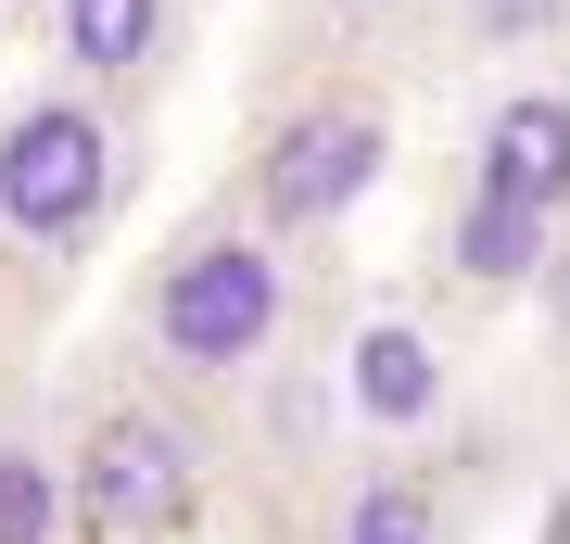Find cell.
Segmentation results:
<instances>
[{
    "mask_svg": "<svg viewBox=\"0 0 570 544\" xmlns=\"http://www.w3.org/2000/svg\"><path fill=\"white\" fill-rule=\"evenodd\" d=\"M165 39H178V0H63L51 13V77L89 101H127L140 77H165Z\"/></svg>",
    "mask_w": 570,
    "mask_h": 544,
    "instance_id": "6",
    "label": "cell"
},
{
    "mask_svg": "<svg viewBox=\"0 0 570 544\" xmlns=\"http://www.w3.org/2000/svg\"><path fill=\"white\" fill-rule=\"evenodd\" d=\"M456 190H494V202H532V216L570 228V89L558 77H520L482 101V127H469V165Z\"/></svg>",
    "mask_w": 570,
    "mask_h": 544,
    "instance_id": "5",
    "label": "cell"
},
{
    "mask_svg": "<svg viewBox=\"0 0 570 544\" xmlns=\"http://www.w3.org/2000/svg\"><path fill=\"white\" fill-rule=\"evenodd\" d=\"M355 405H367V431H393V444L444 418V355H431L419 317H367L355 329Z\"/></svg>",
    "mask_w": 570,
    "mask_h": 544,
    "instance_id": "8",
    "label": "cell"
},
{
    "mask_svg": "<svg viewBox=\"0 0 570 544\" xmlns=\"http://www.w3.org/2000/svg\"><path fill=\"white\" fill-rule=\"evenodd\" d=\"M127 178H140V152H127V115L89 89H26L13 115H0V266H26V279H77L89 254L115 241L127 216Z\"/></svg>",
    "mask_w": 570,
    "mask_h": 544,
    "instance_id": "3",
    "label": "cell"
},
{
    "mask_svg": "<svg viewBox=\"0 0 570 544\" xmlns=\"http://www.w3.org/2000/svg\"><path fill=\"white\" fill-rule=\"evenodd\" d=\"M13 13H39V26H51V13H63V0H13Z\"/></svg>",
    "mask_w": 570,
    "mask_h": 544,
    "instance_id": "13",
    "label": "cell"
},
{
    "mask_svg": "<svg viewBox=\"0 0 570 544\" xmlns=\"http://www.w3.org/2000/svg\"><path fill=\"white\" fill-rule=\"evenodd\" d=\"M558 254V216H532V202H494V190H456L444 202V279L482 291V304H520L532 279H546Z\"/></svg>",
    "mask_w": 570,
    "mask_h": 544,
    "instance_id": "7",
    "label": "cell"
},
{
    "mask_svg": "<svg viewBox=\"0 0 570 544\" xmlns=\"http://www.w3.org/2000/svg\"><path fill=\"white\" fill-rule=\"evenodd\" d=\"M0 544H77L51 431H0Z\"/></svg>",
    "mask_w": 570,
    "mask_h": 544,
    "instance_id": "10",
    "label": "cell"
},
{
    "mask_svg": "<svg viewBox=\"0 0 570 544\" xmlns=\"http://www.w3.org/2000/svg\"><path fill=\"white\" fill-rule=\"evenodd\" d=\"M330 544H456V506L431 494L406 456H367L343 482V506H330Z\"/></svg>",
    "mask_w": 570,
    "mask_h": 544,
    "instance_id": "9",
    "label": "cell"
},
{
    "mask_svg": "<svg viewBox=\"0 0 570 544\" xmlns=\"http://www.w3.org/2000/svg\"><path fill=\"white\" fill-rule=\"evenodd\" d=\"M532 304H546V329L570 343V228H558V254H546V279H532Z\"/></svg>",
    "mask_w": 570,
    "mask_h": 544,
    "instance_id": "11",
    "label": "cell"
},
{
    "mask_svg": "<svg viewBox=\"0 0 570 544\" xmlns=\"http://www.w3.org/2000/svg\"><path fill=\"white\" fill-rule=\"evenodd\" d=\"M51 456H63V520H77V544H178L204 520V494H216L204 418L178 393H153L140 367H115V380H89L63 405Z\"/></svg>",
    "mask_w": 570,
    "mask_h": 544,
    "instance_id": "2",
    "label": "cell"
},
{
    "mask_svg": "<svg viewBox=\"0 0 570 544\" xmlns=\"http://www.w3.org/2000/svg\"><path fill=\"white\" fill-rule=\"evenodd\" d=\"M279 329H292V254L266 241L242 202H204V216H178L140 254V279L115 304V367H140L153 393L190 405V393L266 380Z\"/></svg>",
    "mask_w": 570,
    "mask_h": 544,
    "instance_id": "1",
    "label": "cell"
},
{
    "mask_svg": "<svg viewBox=\"0 0 570 544\" xmlns=\"http://www.w3.org/2000/svg\"><path fill=\"white\" fill-rule=\"evenodd\" d=\"M381 178H393V101L367 89V77H317V89H292L279 115L254 127V152H242V216L292 254V241H330Z\"/></svg>",
    "mask_w": 570,
    "mask_h": 544,
    "instance_id": "4",
    "label": "cell"
},
{
    "mask_svg": "<svg viewBox=\"0 0 570 544\" xmlns=\"http://www.w3.org/2000/svg\"><path fill=\"white\" fill-rule=\"evenodd\" d=\"M343 13H406V0H343Z\"/></svg>",
    "mask_w": 570,
    "mask_h": 544,
    "instance_id": "12",
    "label": "cell"
}]
</instances>
